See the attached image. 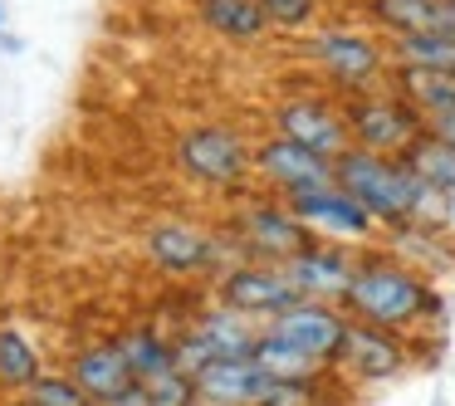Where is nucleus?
<instances>
[{"label":"nucleus","mask_w":455,"mask_h":406,"mask_svg":"<svg viewBox=\"0 0 455 406\" xmlns=\"http://www.w3.org/2000/svg\"><path fill=\"white\" fill-rule=\"evenodd\" d=\"M333 167H338V187L353 191L377 226L396 230V226H411V220L441 216V196L416 177L406 157H382V152H367V147H347Z\"/></svg>","instance_id":"obj_1"},{"label":"nucleus","mask_w":455,"mask_h":406,"mask_svg":"<svg viewBox=\"0 0 455 406\" xmlns=\"http://www.w3.org/2000/svg\"><path fill=\"white\" fill-rule=\"evenodd\" d=\"M347 308H353L363 323H377V328H416L441 308L435 289L426 284V275L396 265V259H363L353 269V284H347Z\"/></svg>","instance_id":"obj_2"},{"label":"nucleus","mask_w":455,"mask_h":406,"mask_svg":"<svg viewBox=\"0 0 455 406\" xmlns=\"http://www.w3.org/2000/svg\"><path fill=\"white\" fill-rule=\"evenodd\" d=\"M347 132H353V147L406 157L426 138V113L406 93H377V99H357L347 108Z\"/></svg>","instance_id":"obj_3"},{"label":"nucleus","mask_w":455,"mask_h":406,"mask_svg":"<svg viewBox=\"0 0 455 406\" xmlns=\"http://www.w3.org/2000/svg\"><path fill=\"white\" fill-rule=\"evenodd\" d=\"M177 167L187 177L206 181V187H240V181L255 171V152L240 138L235 128H220V123H201L187 128L177 142Z\"/></svg>","instance_id":"obj_4"},{"label":"nucleus","mask_w":455,"mask_h":406,"mask_svg":"<svg viewBox=\"0 0 455 406\" xmlns=\"http://www.w3.org/2000/svg\"><path fill=\"white\" fill-rule=\"evenodd\" d=\"M299 299L304 294H299V284L289 279L284 265H235L220 279V304H230L245 318H279Z\"/></svg>","instance_id":"obj_5"},{"label":"nucleus","mask_w":455,"mask_h":406,"mask_svg":"<svg viewBox=\"0 0 455 406\" xmlns=\"http://www.w3.org/2000/svg\"><path fill=\"white\" fill-rule=\"evenodd\" d=\"M289 206H294V216L308 226V235H323V240H367L377 230V220L367 216V206L353 191L338 187V181L299 191V196H289Z\"/></svg>","instance_id":"obj_6"},{"label":"nucleus","mask_w":455,"mask_h":406,"mask_svg":"<svg viewBox=\"0 0 455 406\" xmlns=\"http://www.w3.org/2000/svg\"><path fill=\"white\" fill-rule=\"evenodd\" d=\"M255 171L275 191H284V196H299V191H314V187L338 181L333 157H323V152L304 147V142H294V138L259 142V147H255Z\"/></svg>","instance_id":"obj_7"},{"label":"nucleus","mask_w":455,"mask_h":406,"mask_svg":"<svg viewBox=\"0 0 455 406\" xmlns=\"http://www.w3.org/2000/svg\"><path fill=\"white\" fill-rule=\"evenodd\" d=\"M308 54L318 60V69L328 79L347 84V89H363L382 74V44L363 30H347V25H333V30H318L308 40Z\"/></svg>","instance_id":"obj_8"},{"label":"nucleus","mask_w":455,"mask_h":406,"mask_svg":"<svg viewBox=\"0 0 455 406\" xmlns=\"http://www.w3.org/2000/svg\"><path fill=\"white\" fill-rule=\"evenodd\" d=\"M269 328H275L279 338H289L294 347H304L318 367L338 362L343 338H347V318L338 314L333 304H323V299H299L294 308H284L279 318H269Z\"/></svg>","instance_id":"obj_9"},{"label":"nucleus","mask_w":455,"mask_h":406,"mask_svg":"<svg viewBox=\"0 0 455 406\" xmlns=\"http://www.w3.org/2000/svg\"><path fill=\"white\" fill-rule=\"evenodd\" d=\"M279 123V138H294L304 147L323 152V157H343L353 147V132H347V113L328 108L323 99H289L284 108L275 113Z\"/></svg>","instance_id":"obj_10"},{"label":"nucleus","mask_w":455,"mask_h":406,"mask_svg":"<svg viewBox=\"0 0 455 406\" xmlns=\"http://www.w3.org/2000/svg\"><path fill=\"white\" fill-rule=\"evenodd\" d=\"M279 377H269L255 357H216L196 377V396L211 406H265Z\"/></svg>","instance_id":"obj_11"},{"label":"nucleus","mask_w":455,"mask_h":406,"mask_svg":"<svg viewBox=\"0 0 455 406\" xmlns=\"http://www.w3.org/2000/svg\"><path fill=\"white\" fill-rule=\"evenodd\" d=\"M338 362L353 377H363V382H387V377H396L406 367V347L392 328H377V323H363V318H357V323H347Z\"/></svg>","instance_id":"obj_12"},{"label":"nucleus","mask_w":455,"mask_h":406,"mask_svg":"<svg viewBox=\"0 0 455 406\" xmlns=\"http://www.w3.org/2000/svg\"><path fill=\"white\" fill-rule=\"evenodd\" d=\"M240 230H245V245L255 250V255H265L269 265H284V259H294L304 245H314V235H308V226L294 216V206H255V211H245Z\"/></svg>","instance_id":"obj_13"},{"label":"nucleus","mask_w":455,"mask_h":406,"mask_svg":"<svg viewBox=\"0 0 455 406\" xmlns=\"http://www.w3.org/2000/svg\"><path fill=\"white\" fill-rule=\"evenodd\" d=\"M289 279L299 284V294L304 299H323V304H333V299H347V284H353V259L343 255V250L333 245H304L294 259H284Z\"/></svg>","instance_id":"obj_14"},{"label":"nucleus","mask_w":455,"mask_h":406,"mask_svg":"<svg viewBox=\"0 0 455 406\" xmlns=\"http://www.w3.org/2000/svg\"><path fill=\"white\" fill-rule=\"evenodd\" d=\"M148 255L157 259L167 275H201V269L216 265V240L196 226H181V220H167V226L148 230Z\"/></svg>","instance_id":"obj_15"},{"label":"nucleus","mask_w":455,"mask_h":406,"mask_svg":"<svg viewBox=\"0 0 455 406\" xmlns=\"http://www.w3.org/2000/svg\"><path fill=\"white\" fill-rule=\"evenodd\" d=\"M69 372H74V382H79L84 392L93 396V402H108V396H118V392H123V386L138 382L118 343H93V347H84V353L74 357Z\"/></svg>","instance_id":"obj_16"},{"label":"nucleus","mask_w":455,"mask_h":406,"mask_svg":"<svg viewBox=\"0 0 455 406\" xmlns=\"http://www.w3.org/2000/svg\"><path fill=\"white\" fill-rule=\"evenodd\" d=\"M196 15L206 30H216L220 40H235V44H250L269 30L259 0H196Z\"/></svg>","instance_id":"obj_17"},{"label":"nucleus","mask_w":455,"mask_h":406,"mask_svg":"<svg viewBox=\"0 0 455 406\" xmlns=\"http://www.w3.org/2000/svg\"><path fill=\"white\" fill-rule=\"evenodd\" d=\"M372 20L396 35L451 30V0H372Z\"/></svg>","instance_id":"obj_18"},{"label":"nucleus","mask_w":455,"mask_h":406,"mask_svg":"<svg viewBox=\"0 0 455 406\" xmlns=\"http://www.w3.org/2000/svg\"><path fill=\"white\" fill-rule=\"evenodd\" d=\"M196 333H201V343H206L216 357H250V353H255V343H259L255 323H250L245 314H235L230 304L201 314L196 318Z\"/></svg>","instance_id":"obj_19"},{"label":"nucleus","mask_w":455,"mask_h":406,"mask_svg":"<svg viewBox=\"0 0 455 406\" xmlns=\"http://www.w3.org/2000/svg\"><path fill=\"white\" fill-rule=\"evenodd\" d=\"M396 84H402V93L426 113V118H455V74L402 64V69H396Z\"/></svg>","instance_id":"obj_20"},{"label":"nucleus","mask_w":455,"mask_h":406,"mask_svg":"<svg viewBox=\"0 0 455 406\" xmlns=\"http://www.w3.org/2000/svg\"><path fill=\"white\" fill-rule=\"evenodd\" d=\"M392 54H396V64H411V69L455 74V30L396 35V40H392Z\"/></svg>","instance_id":"obj_21"},{"label":"nucleus","mask_w":455,"mask_h":406,"mask_svg":"<svg viewBox=\"0 0 455 406\" xmlns=\"http://www.w3.org/2000/svg\"><path fill=\"white\" fill-rule=\"evenodd\" d=\"M250 357H255L269 377H279V382H299V377H318V372H323L304 347H294L289 338H279L275 328L259 333V343H255V353H250Z\"/></svg>","instance_id":"obj_22"},{"label":"nucleus","mask_w":455,"mask_h":406,"mask_svg":"<svg viewBox=\"0 0 455 406\" xmlns=\"http://www.w3.org/2000/svg\"><path fill=\"white\" fill-rule=\"evenodd\" d=\"M118 347H123V357H128V367H132V377H138V382L162 377V372H172V367H177V353H172L167 338H157V328H132V333L118 338Z\"/></svg>","instance_id":"obj_23"},{"label":"nucleus","mask_w":455,"mask_h":406,"mask_svg":"<svg viewBox=\"0 0 455 406\" xmlns=\"http://www.w3.org/2000/svg\"><path fill=\"white\" fill-rule=\"evenodd\" d=\"M406 162H411V171L435 191V196L455 191V147H451V142H441L435 132H426V138L406 152Z\"/></svg>","instance_id":"obj_24"},{"label":"nucleus","mask_w":455,"mask_h":406,"mask_svg":"<svg viewBox=\"0 0 455 406\" xmlns=\"http://www.w3.org/2000/svg\"><path fill=\"white\" fill-rule=\"evenodd\" d=\"M40 377V347L20 333V328H0V386H30Z\"/></svg>","instance_id":"obj_25"},{"label":"nucleus","mask_w":455,"mask_h":406,"mask_svg":"<svg viewBox=\"0 0 455 406\" xmlns=\"http://www.w3.org/2000/svg\"><path fill=\"white\" fill-rule=\"evenodd\" d=\"M25 406H99V402L74 382V372H40L25 386Z\"/></svg>","instance_id":"obj_26"},{"label":"nucleus","mask_w":455,"mask_h":406,"mask_svg":"<svg viewBox=\"0 0 455 406\" xmlns=\"http://www.w3.org/2000/svg\"><path fill=\"white\" fill-rule=\"evenodd\" d=\"M142 386H148L152 406H196V377H187L181 367H172L162 377H148Z\"/></svg>","instance_id":"obj_27"},{"label":"nucleus","mask_w":455,"mask_h":406,"mask_svg":"<svg viewBox=\"0 0 455 406\" xmlns=\"http://www.w3.org/2000/svg\"><path fill=\"white\" fill-rule=\"evenodd\" d=\"M259 5L275 30H308L318 20V0H259Z\"/></svg>","instance_id":"obj_28"},{"label":"nucleus","mask_w":455,"mask_h":406,"mask_svg":"<svg viewBox=\"0 0 455 406\" xmlns=\"http://www.w3.org/2000/svg\"><path fill=\"white\" fill-rule=\"evenodd\" d=\"M265 406H314V377H299V382H275Z\"/></svg>","instance_id":"obj_29"},{"label":"nucleus","mask_w":455,"mask_h":406,"mask_svg":"<svg viewBox=\"0 0 455 406\" xmlns=\"http://www.w3.org/2000/svg\"><path fill=\"white\" fill-rule=\"evenodd\" d=\"M99 406H152V396H148V386H142V382H132V386H123L118 396L99 402Z\"/></svg>","instance_id":"obj_30"},{"label":"nucleus","mask_w":455,"mask_h":406,"mask_svg":"<svg viewBox=\"0 0 455 406\" xmlns=\"http://www.w3.org/2000/svg\"><path fill=\"white\" fill-rule=\"evenodd\" d=\"M426 132H435L441 142H451V147H455V118H426Z\"/></svg>","instance_id":"obj_31"},{"label":"nucleus","mask_w":455,"mask_h":406,"mask_svg":"<svg viewBox=\"0 0 455 406\" xmlns=\"http://www.w3.org/2000/svg\"><path fill=\"white\" fill-rule=\"evenodd\" d=\"M441 220L455 230V191H445V196H441Z\"/></svg>","instance_id":"obj_32"},{"label":"nucleus","mask_w":455,"mask_h":406,"mask_svg":"<svg viewBox=\"0 0 455 406\" xmlns=\"http://www.w3.org/2000/svg\"><path fill=\"white\" fill-rule=\"evenodd\" d=\"M451 30H455V0H451Z\"/></svg>","instance_id":"obj_33"},{"label":"nucleus","mask_w":455,"mask_h":406,"mask_svg":"<svg viewBox=\"0 0 455 406\" xmlns=\"http://www.w3.org/2000/svg\"><path fill=\"white\" fill-rule=\"evenodd\" d=\"M0 25H5V5H0Z\"/></svg>","instance_id":"obj_34"}]
</instances>
